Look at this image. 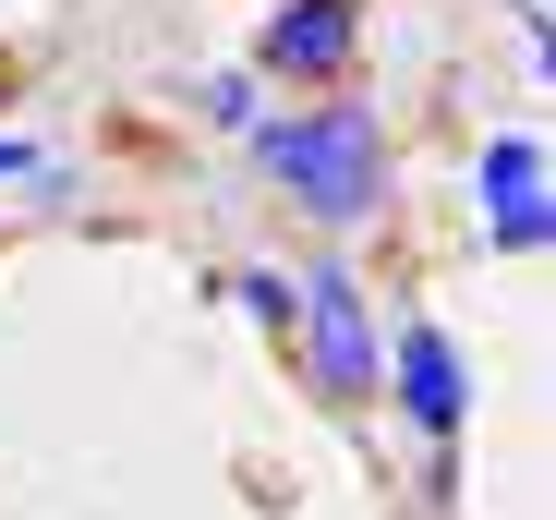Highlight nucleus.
I'll return each instance as SVG.
<instances>
[{"instance_id": "obj_1", "label": "nucleus", "mask_w": 556, "mask_h": 520, "mask_svg": "<svg viewBox=\"0 0 556 520\" xmlns=\"http://www.w3.org/2000/svg\"><path fill=\"white\" fill-rule=\"evenodd\" d=\"M254 157H266V182L303 218H327V230H363L388 206V122L363 98H315V110L254 122Z\"/></svg>"}, {"instance_id": "obj_2", "label": "nucleus", "mask_w": 556, "mask_h": 520, "mask_svg": "<svg viewBox=\"0 0 556 520\" xmlns=\"http://www.w3.org/2000/svg\"><path fill=\"white\" fill-rule=\"evenodd\" d=\"M291 339H303V376H315L339 411L376 399V376H388V327H376V303H363V279L339 267V254H315V267L291 279Z\"/></svg>"}, {"instance_id": "obj_3", "label": "nucleus", "mask_w": 556, "mask_h": 520, "mask_svg": "<svg viewBox=\"0 0 556 520\" xmlns=\"http://www.w3.org/2000/svg\"><path fill=\"white\" fill-rule=\"evenodd\" d=\"M376 388H388V411L412 423L424 448H447L459 423H472V364H459V339H447L435 315H400V327H388V376H376Z\"/></svg>"}, {"instance_id": "obj_4", "label": "nucleus", "mask_w": 556, "mask_h": 520, "mask_svg": "<svg viewBox=\"0 0 556 520\" xmlns=\"http://www.w3.org/2000/svg\"><path fill=\"white\" fill-rule=\"evenodd\" d=\"M472 206H484V242H496V254H544V242H556V182H544V134H532V122L484 134Z\"/></svg>"}, {"instance_id": "obj_5", "label": "nucleus", "mask_w": 556, "mask_h": 520, "mask_svg": "<svg viewBox=\"0 0 556 520\" xmlns=\"http://www.w3.org/2000/svg\"><path fill=\"white\" fill-rule=\"evenodd\" d=\"M363 61V13L351 0H278L254 25V73H291V85H339Z\"/></svg>"}, {"instance_id": "obj_6", "label": "nucleus", "mask_w": 556, "mask_h": 520, "mask_svg": "<svg viewBox=\"0 0 556 520\" xmlns=\"http://www.w3.org/2000/svg\"><path fill=\"white\" fill-rule=\"evenodd\" d=\"M230 291H242V315H254L266 339H291V279H278V267H242Z\"/></svg>"}, {"instance_id": "obj_7", "label": "nucleus", "mask_w": 556, "mask_h": 520, "mask_svg": "<svg viewBox=\"0 0 556 520\" xmlns=\"http://www.w3.org/2000/svg\"><path fill=\"white\" fill-rule=\"evenodd\" d=\"M0 182H61V145H37V134H0Z\"/></svg>"}, {"instance_id": "obj_8", "label": "nucleus", "mask_w": 556, "mask_h": 520, "mask_svg": "<svg viewBox=\"0 0 556 520\" xmlns=\"http://www.w3.org/2000/svg\"><path fill=\"white\" fill-rule=\"evenodd\" d=\"M206 110H218L230 134H254V122H266V110H254V73H206Z\"/></svg>"}, {"instance_id": "obj_9", "label": "nucleus", "mask_w": 556, "mask_h": 520, "mask_svg": "<svg viewBox=\"0 0 556 520\" xmlns=\"http://www.w3.org/2000/svg\"><path fill=\"white\" fill-rule=\"evenodd\" d=\"M520 25H532V37H544V0H520Z\"/></svg>"}]
</instances>
